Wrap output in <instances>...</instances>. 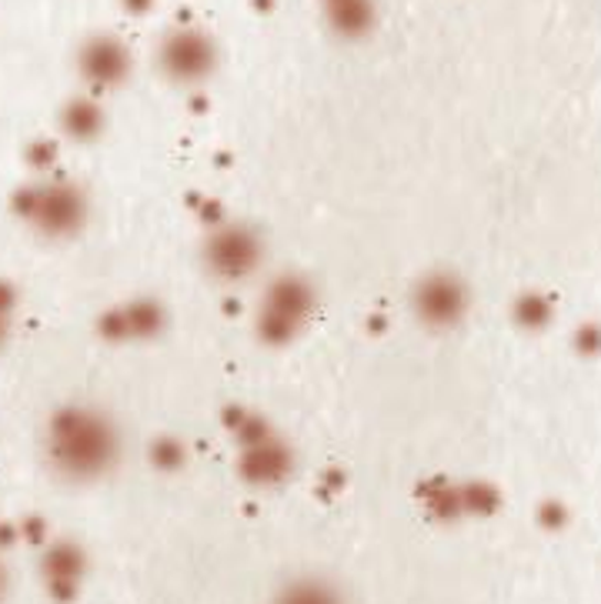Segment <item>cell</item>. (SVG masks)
I'll use <instances>...</instances> for the list:
<instances>
[{"instance_id":"1","label":"cell","mask_w":601,"mask_h":604,"mask_svg":"<svg viewBox=\"0 0 601 604\" xmlns=\"http://www.w3.org/2000/svg\"><path fill=\"white\" fill-rule=\"evenodd\" d=\"M120 441L114 424L90 408H64L51 418L47 454L67 477H100L117 461Z\"/></svg>"},{"instance_id":"15","label":"cell","mask_w":601,"mask_h":604,"mask_svg":"<svg viewBox=\"0 0 601 604\" xmlns=\"http://www.w3.org/2000/svg\"><path fill=\"white\" fill-rule=\"evenodd\" d=\"M181 454H184V451H181L178 444H158V447H154V461H158V464H164V467L181 464Z\"/></svg>"},{"instance_id":"14","label":"cell","mask_w":601,"mask_h":604,"mask_svg":"<svg viewBox=\"0 0 601 604\" xmlns=\"http://www.w3.org/2000/svg\"><path fill=\"white\" fill-rule=\"evenodd\" d=\"M54 158H57V148H54L51 141H34V144L28 148V161H31L34 168H51Z\"/></svg>"},{"instance_id":"6","label":"cell","mask_w":601,"mask_h":604,"mask_svg":"<svg viewBox=\"0 0 601 604\" xmlns=\"http://www.w3.org/2000/svg\"><path fill=\"white\" fill-rule=\"evenodd\" d=\"M77 67L84 74L87 84L94 87H117L131 74V51L120 44L110 34H97L90 37L81 54H77Z\"/></svg>"},{"instance_id":"4","label":"cell","mask_w":601,"mask_h":604,"mask_svg":"<svg viewBox=\"0 0 601 604\" xmlns=\"http://www.w3.org/2000/svg\"><path fill=\"white\" fill-rule=\"evenodd\" d=\"M214 64H217L214 41L201 31H174L161 44V67L178 84H197L211 77Z\"/></svg>"},{"instance_id":"9","label":"cell","mask_w":601,"mask_h":604,"mask_svg":"<svg viewBox=\"0 0 601 604\" xmlns=\"http://www.w3.org/2000/svg\"><path fill=\"white\" fill-rule=\"evenodd\" d=\"M418 314L428 324H454L464 314V288L448 274L428 278L418 288Z\"/></svg>"},{"instance_id":"2","label":"cell","mask_w":601,"mask_h":604,"mask_svg":"<svg viewBox=\"0 0 601 604\" xmlns=\"http://www.w3.org/2000/svg\"><path fill=\"white\" fill-rule=\"evenodd\" d=\"M14 207H18V214L28 224H34L41 234H51V237L74 234L84 224V217H87L84 194L74 184H61V181L24 187L14 197Z\"/></svg>"},{"instance_id":"12","label":"cell","mask_w":601,"mask_h":604,"mask_svg":"<svg viewBox=\"0 0 601 604\" xmlns=\"http://www.w3.org/2000/svg\"><path fill=\"white\" fill-rule=\"evenodd\" d=\"M61 125H64V131H67L71 138L90 141V138H97L100 128H104V114H100V107H97L94 100H71V104L64 107V114H61Z\"/></svg>"},{"instance_id":"10","label":"cell","mask_w":601,"mask_h":604,"mask_svg":"<svg viewBox=\"0 0 601 604\" xmlns=\"http://www.w3.org/2000/svg\"><path fill=\"white\" fill-rule=\"evenodd\" d=\"M161 327V308L154 301H131L100 321V334L110 341H138Z\"/></svg>"},{"instance_id":"7","label":"cell","mask_w":601,"mask_h":604,"mask_svg":"<svg viewBox=\"0 0 601 604\" xmlns=\"http://www.w3.org/2000/svg\"><path fill=\"white\" fill-rule=\"evenodd\" d=\"M41 571H44V584H47L51 597L71 601V597L77 594L81 581H84L87 558H84V551H81L74 541H54V544L44 551Z\"/></svg>"},{"instance_id":"8","label":"cell","mask_w":601,"mask_h":604,"mask_svg":"<svg viewBox=\"0 0 601 604\" xmlns=\"http://www.w3.org/2000/svg\"><path fill=\"white\" fill-rule=\"evenodd\" d=\"M240 471H245V477L255 481V485H275V481H281L291 471V451L265 431L261 438L245 444Z\"/></svg>"},{"instance_id":"18","label":"cell","mask_w":601,"mask_h":604,"mask_svg":"<svg viewBox=\"0 0 601 604\" xmlns=\"http://www.w3.org/2000/svg\"><path fill=\"white\" fill-rule=\"evenodd\" d=\"M8 337V317H0V341Z\"/></svg>"},{"instance_id":"13","label":"cell","mask_w":601,"mask_h":604,"mask_svg":"<svg viewBox=\"0 0 601 604\" xmlns=\"http://www.w3.org/2000/svg\"><path fill=\"white\" fill-rule=\"evenodd\" d=\"M275 604H344V597L337 594L334 584H328L321 578H301V581L288 584Z\"/></svg>"},{"instance_id":"11","label":"cell","mask_w":601,"mask_h":604,"mask_svg":"<svg viewBox=\"0 0 601 604\" xmlns=\"http://www.w3.org/2000/svg\"><path fill=\"white\" fill-rule=\"evenodd\" d=\"M321 8L341 37H361L375 24V0H321Z\"/></svg>"},{"instance_id":"19","label":"cell","mask_w":601,"mask_h":604,"mask_svg":"<svg viewBox=\"0 0 601 604\" xmlns=\"http://www.w3.org/2000/svg\"><path fill=\"white\" fill-rule=\"evenodd\" d=\"M4 587H8V574H4V568H0V594H4Z\"/></svg>"},{"instance_id":"16","label":"cell","mask_w":601,"mask_h":604,"mask_svg":"<svg viewBox=\"0 0 601 604\" xmlns=\"http://www.w3.org/2000/svg\"><path fill=\"white\" fill-rule=\"evenodd\" d=\"M14 304H18V291L8 281H0V317H11Z\"/></svg>"},{"instance_id":"17","label":"cell","mask_w":601,"mask_h":604,"mask_svg":"<svg viewBox=\"0 0 601 604\" xmlns=\"http://www.w3.org/2000/svg\"><path fill=\"white\" fill-rule=\"evenodd\" d=\"M125 4H128V11H138L141 14V11L151 8V0H125Z\"/></svg>"},{"instance_id":"5","label":"cell","mask_w":601,"mask_h":604,"mask_svg":"<svg viewBox=\"0 0 601 604\" xmlns=\"http://www.w3.org/2000/svg\"><path fill=\"white\" fill-rule=\"evenodd\" d=\"M258 261H261V240L255 230L240 224H227L207 240V265L214 274L227 281L248 278L258 268Z\"/></svg>"},{"instance_id":"3","label":"cell","mask_w":601,"mask_h":604,"mask_svg":"<svg viewBox=\"0 0 601 604\" xmlns=\"http://www.w3.org/2000/svg\"><path fill=\"white\" fill-rule=\"evenodd\" d=\"M311 304H314V291L301 278L275 281L265 294L261 311H258L261 337L271 341V344L291 341L298 334V327L304 324V317L311 314Z\"/></svg>"}]
</instances>
